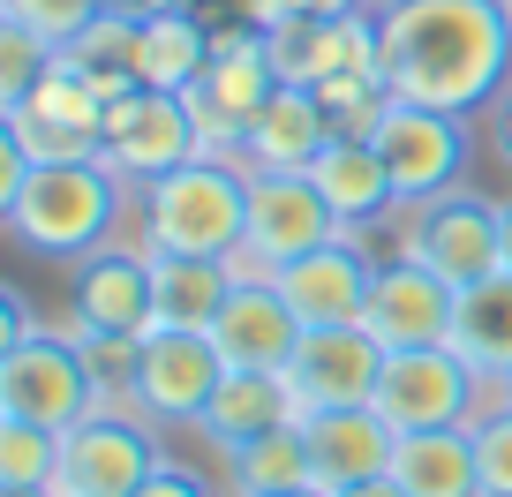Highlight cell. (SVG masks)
Instances as JSON below:
<instances>
[{
  "instance_id": "cell-4",
  "label": "cell",
  "mask_w": 512,
  "mask_h": 497,
  "mask_svg": "<svg viewBox=\"0 0 512 497\" xmlns=\"http://www.w3.org/2000/svg\"><path fill=\"white\" fill-rule=\"evenodd\" d=\"M369 144H377V159L392 166L400 211H422V204H437V196H452L467 181V113L384 98L377 121H369Z\"/></svg>"
},
{
  "instance_id": "cell-24",
  "label": "cell",
  "mask_w": 512,
  "mask_h": 497,
  "mask_svg": "<svg viewBox=\"0 0 512 497\" xmlns=\"http://www.w3.org/2000/svg\"><path fill=\"white\" fill-rule=\"evenodd\" d=\"M392 482L407 497H482L475 475V430H407L392 445Z\"/></svg>"
},
{
  "instance_id": "cell-1",
  "label": "cell",
  "mask_w": 512,
  "mask_h": 497,
  "mask_svg": "<svg viewBox=\"0 0 512 497\" xmlns=\"http://www.w3.org/2000/svg\"><path fill=\"white\" fill-rule=\"evenodd\" d=\"M384 91L407 106L475 113L512 83V31L497 0H377Z\"/></svg>"
},
{
  "instance_id": "cell-39",
  "label": "cell",
  "mask_w": 512,
  "mask_h": 497,
  "mask_svg": "<svg viewBox=\"0 0 512 497\" xmlns=\"http://www.w3.org/2000/svg\"><path fill=\"white\" fill-rule=\"evenodd\" d=\"M497 272H512V196L497 204Z\"/></svg>"
},
{
  "instance_id": "cell-10",
  "label": "cell",
  "mask_w": 512,
  "mask_h": 497,
  "mask_svg": "<svg viewBox=\"0 0 512 497\" xmlns=\"http://www.w3.org/2000/svg\"><path fill=\"white\" fill-rule=\"evenodd\" d=\"M279 61H272V38L264 31H211V68L196 76L189 106L196 121H204V151H219V159H241V129L256 121V106L279 91Z\"/></svg>"
},
{
  "instance_id": "cell-41",
  "label": "cell",
  "mask_w": 512,
  "mask_h": 497,
  "mask_svg": "<svg viewBox=\"0 0 512 497\" xmlns=\"http://www.w3.org/2000/svg\"><path fill=\"white\" fill-rule=\"evenodd\" d=\"M497 407H512V377H505V385H497Z\"/></svg>"
},
{
  "instance_id": "cell-25",
  "label": "cell",
  "mask_w": 512,
  "mask_h": 497,
  "mask_svg": "<svg viewBox=\"0 0 512 497\" xmlns=\"http://www.w3.org/2000/svg\"><path fill=\"white\" fill-rule=\"evenodd\" d=\"M204 68H211V31H204L196 8L136 16V83L144 91H196Z\"/></svg>"
},
{
  "instance_id": "cell-22",
  "label": "cell",
  "mask_w": 512,
  "mask_h": 497,
  "mask_svg": "<svg viewBox=\"0 0 512 497\" xmlns=\"http://www.w3.org/2000/svg\"><path fill=\"white\" fill-rule=\"evenodd\" d=\"M302 430H309V460H317L324 490L392 475V445H400V430H392L377 407H324V415H309Z\"/></svg>"
},
{
  "instance_id": "cell-26",
  "label": "cell",
  "mask_w": 512,
  "mask_h": 497,
  "mask_svg": "<svg viewBox=\"0 0 512 497\" xmlns=\"http://www.w3.org/2000/svg\"><path fill=\"white\" fill-rule=\"evenodd\" d=\"M151 294H159V324L211 332L219 309H226V294H234V272H226L219 257H151Z\"/></svg>"
},
{
  "instance_id": "cell-38",
  "label": "cell",
  "mask_w": 512,
  "mask_h": 497,
  "mask_svg": "<svg viewBox=\"0 0 512 497\" xmlns=\"http://www.w3.org/2000/svg\"><path fill=\"white\" fill-rule=\"evenodd\" d=\"M106 8H121V16H174V8H189V0H106Z\"/></svg>"
},
{
  "instance_id": "cell-36",
  "label": "cell",
  "mask_w": 512,
  "mask_h": 497,
  "mask_svg": "<svg viewBox=\"0 0 512 497\" xmlns=\"http://www.w3.org/2000/svg\"><path fill=\"white\" fill-rule=\"evenodd\" d=\"M490 144H497V159L512 166V83L497 91V121H490Z\"/></svg>"
},
{
  "instance_id": "cell-28",
  "label": "cell",
  "mask_w": 512,
  "mask_h": 497,
  "mask_svg": "<svg viewBox=\"0 0 512 497\" xmlns=\"http://www.w3.org/2000/svg\"><path fill=\"white\" fill-rule=\"evenodd\" d=\"M61 61L76 68L83 83H98L106 98L136 91V16H121V8L91 16V23H83V31L61 46Z\"/></svg>"
},
{
  "instance_id": "cell-7",
  "label": "cell",
  "mask_w": 512,
  "mask_h": 497,
  "mask_svg": "<svg viewBox=\"0 0 512 497\" xmlns=\"http://www.w3.org/2000/svg\"><path fill=\"white\" fill-rule=\"evenodd\" d=\"M204 159V121H196L189 91H121L106 106V136H98V166H113L121 181H159L166 166Z\"/></svg>"
},
{
  "instance_id": "cell-43",
  "label": "cell",
  "mask_w": 512,
  "mask_h": 497,
  "mask_svg": "<svg viewBox=\"0 0 512 497\" xmlns=\"http://www.w3.org/2000/svg\"><path fill=\"white\" fill-rule=\"evenodd\" d=\"M497 8H505V31H512V0H497Z\"/></svg>"
},
{
  "instance_id": "cell-16",
  "label": "cell",
  "mask_w": 512,
  "mask_h": 497,
  "mask_svg": "<svg viewBox=\"0 0 512 497\" xmlns=\"http://www.w3.org/2000/svg\"><path fill=\"white\" fill-rule=\"evenodd\" d=\"M384 354L392 347H377L362 324H332V332H302L287 377H294L309 415H324V407H369L377 400V377H384Z\"/></svg>"
},
{
  "instance_id": "cell-29",
  "label": "cell",
  "mask_w": 512,
  "mask_h": 497,
  "mask_svg": "<svg viewBox=\"0 0 512 497\" xmlns=\"http://www.w3.org/2000/svg\"><path fill=\"white\" fill-rule=\"evenodd\" d=\"M61 475V430L0 415V490H53Z\"/></svg>"
},
{
  "instance_id": "cell-19",
  "label": "cell",
  "mask_w": 512,
  "mask_h": 497,
  "mask_svg": "<svg viewBox=\"0 0 512 497\" xmlns=\"http://www.w3.org/2000/svg\"><path fill=\"white\" fill-rule=\"evenodd\" d=\"M76 324L83 332H136L159 324V294H151V257L144 249H91L76 272Z\"/></svg>"
},
{
  "instance_id": "cell-9",
  "label": "cell",
  "mask_w": 512,
  "mask_h": 497,
  "mask_svg": "<svg viewBox=\"0 0 512 497\" xmlns=\"http://www.w3.org/2000/svg\"><path fill=\"white\" fill-rule=\"evenodd\" d=\"M91 369H83L76 332H31L0 354V415L38 422V430H76L91 415Z\"/></svg>"
},
{
  "instance_id": "cell-27",
  "label": "cell",
  "mask_w": 512,
  "mask_h": 497,
  "mask_svg": "<svg viewBox=\"0 0 512 497\" xmlns=\"http://www.w3.org/2000/svg\"><path fill=\"white\" fill-rule=\"evenodd\" d=\"M226 475H234V497H279V490L317 482L309 430H302V422H279V430L249 437V445H226Z\"/></svg>"
},
{
  "instance_id": "cell-13",
  "label": "cell",
  "mask_w": 512,
  "mask_h": 497,
  "mask_svg": "<svg viewBox=\"0 0 512 497\" xmlns=\"http://www.w3.org/2000/svg\"><path fill=\"white\" fill-rule=\"evenodd\" d=\"M219 377H226V354L211 347V332H181V324H151V332H144L136 400L151 407L159 430H174V422H204Z\"/></svg>"
},
{
  "instance_id": "cell-21",
  "label": "cell",
  "mask_w": 512,
  "mask_h": 497,
  "mask_svg": "<svg viewBox=\"0 0 512 497\" xmlns=\"http://www.w3.org/2000/svg\"><path fill=\"white\" fill-rule=\"evenodd\" d=\"M309 181H317V196L332 204V219L347 226H369L384 219V211H400V196H392V166L377 159V144H369L362 129H339L332 144L309 159Z\"/></svg>"
},
{
  "instance_id": "cell-42",
  "label": "cell",
  "mask_w": 512,
  "mask_h": 497,
  "mask_svg": "<svg viewBox=\"0 0 512 497\" xmlns=\"http://www.w3.org/2000/svg\"><path fill=\"white\" fill-rule=\"evenodd\" d=\"M0 497H53V490H0Z\"/></svg>"
},
{
  "instance_id": "cell-3",
  "label": "cell",
  "mask_w": 512,
  "mask_h": 497,
  "mask_svg": "<svg viewBox=\"0 0 512 497\" xmlns=\"http://www.w3.org/2000/svg\"><path fill=\"white\" fill-rule=\"evenodd\" d=\"M249 234V166L241 159H204L166 166L144 181V249L151 257H234Z\"/></svg>"
},
{
  "instance_id": "cell-40",
  "label": "cell",
  "mask_w": 512,
  "mask_h": 497,
  "mask_svg": "<svg viewBox=\"0 0 512 497\" xmlns=\"http://www.w3.org/2000/svg\"><path fill=\"white\" fill-rule=\"evenodd\" d=\"M279 497H332L324 482H302V490H279Z\"/></svg>"
},
{
  "instance_id": "cell-34",
  "label": "cell",
  "mask_w": 512,
  "mask_h": 497,
  "mask_svg": "<svg viewBox=\"0 0 512 497\" xmlns=\"http://www.w3.org/2000/svg\"><path fill=\"white\" fill-rule=\"evenodd\" d=\"M136 497H211V482H204V475H189V467H174V460H166V467H159V475H151V482H144V490H136Z\"/></svg>"
},
{
  "instance_id": "cell-15",
  "label": "cell",
  "mask_w": 512,
  "mask_h": 497,
  "mask_svg": "<svg viewBox=\"0 0 512 497\" xmlns=\"http://www.w3.org/2000/svg\"><path fill=\"white\" fill-rule=\"evenodd\" d=\"M369 279H377V264L354 249V234H339V241H324V249H309V257L279 264L272 287H279V302L302 317V332H332V324H362Z\"/></svg>"
},
{
  "instance_id": "cell-37",
  "label": "cell",
  "mask_w": 512,
  "mask_h": 497,
  "mask_svg": "<svg viewBox=\"0 0 512 497\" xmlns=\"http://www.w3.org/2000/svg\"><path fill=\"white\" fill-rule=\"evenodd\" d=\"M332 497H407L392 475H369V482H347V490H332Z\"/></svg>"
},
{
  "instance_id": "cell-5",
  "label": "cell",
  "mask_w": 512,
  "mask_h": 497,
  "mask_svg": "<svg viewBox=\"0 0 512 497\" xmlns=\"http://www.w3.org/2000/svg\"><path fill=\"white\" fill-rule=\"evenodd\" d=\"M166 467L159 452V422L144 407H128V415H91L61 437V475H53V497H136L151 475Z\"/></svg>"
},
{
  "instance_id": "cell-18",
  "label": "cell",
  "mask_w": 512,
  "mask_h": 497,
  "mask_svg": "<svg viewBox=\"0 0 512 497\" xmlns=\"http://www.w3.org/2000/svg\"><path fill=\"white\" fill-rule=\"evenodd\" d=\"M211 347L226 354V369H287L302 347V317L279 302L272 279H234L219 324H211Z\"/></svg>"
},
{
  "instance_id": "cell-14",
  "label": "cell",
  "mask_w": 512,
  "mask_h": 497,
  "mask_svg": "<svg viewBox=\"0 0 512 497\" xmlns=\"http://www.w3.org/2000/svg\"><path fill=\"white\" fill-rule=\"evenodd\" d=\"M452 309H460V287H445L422 257H392V264H377V279H369L362 332L377 339V347H445Z\"/></svg>"
},
{
  "instance_id": "cell-6",
  "label": "cell",
  "mask_w": 512,
  "mask_h": 497,
  "mask_svg": "<svg viewBox=\"0 0 512 497\" xmlns=\"http://www.w3.org/2000/svg\"><path fill=\"white\" fill-rule=\"evenodd\" d=\"M347 226L332 219V204L317 196V181L309 174H249V234H241V249L226 257V272L234 279H272L279 264L309 257V249H324V241H339Z\"/></svg>"
},
{
  "instance_id": "cell-8",
  "label": "cell",
  "mask_w": 512,
  "mask_h": 497,
  "mask_svg": "<svg viewBox=\"0 0 512 497\" xmlns=\"http://www.w3.org/2000/svg\"><path fill=\"white\" fill-rule=\"evenodd\" d=\"M106 106H113V98L98 91V83H83L76 68L53 53V68L38 76V91L16 98V106H0V129H8V151H23L31 166H53V159H98Z\"/></svg>"
},
{
  "instance_id": "cell-32",
  "label": "cell",
  "mask_w": 512,
  "mask_h": 497,
  "mask_svg": "<svg viewBox=\"0 0 512 497\" xmlns=\"http://www.w3.org/2000/svg\"><path fill=\"white\" fill-rule=\"evenodd\" d=\"M467 430H475V475H482V497H512V407H482Z\"/></svg>"
},
{
  "instance_id": "cell-2",
  "label": "cell",
  "mask_w": 512,
  "mask_h": 497,
  "mask_svg": "<svg viewBox=\"0 0 512 497\" xmlns=\"http://www.w3.org/2000/svg\"><path fill=\"white\" fill-rule=\"evenodd\" d=\"M121 189L128 181L98 159H53V166H31L23 151H8L0 166V219L23 249L38 257H91L106 249L113 234V211H121Z\"/></svg>"
},
{
  "instance_id": "cell-11",
  "label": "cell",
  "mask_w": 512,
  "mask_h": 497,
  "mask_svg": "<svg viewBox=\"0 0 512 497\" xmlns=\"http://www.w3.org/2000/svg\"><path fill=\"white\" fill-rule=\"evenodd\" d=\"M377 407L392 430H460L482 415V377L452 347H392L377 377Z\"/></svg>"
},
{
  "instance_id": "cell-35",
  "label": "cell",
  "mask_w": 512,
  "mask_h": 497,
  "mask_svg": "<svg viewBox=\"0 0 512 497\" xmlns=\"http://www.w3.org/2000/svg\"><path fill=\"white\" fill-rule=\"evenodd\" d=\"M38 324H31V309H23V294H0V354L16 347V339H31Z\"/></svg>"
},
{
  "instance_id": "cell-31",
  "label": "cell",
  "mask_w": 512,
  "mask_h": 497,
  "mask_svg": "<svg viewBox=\"0 0 512 497\" xmlns=\"http://www.w3.org/2000/svg\"><path fill=\"white\" fill-rule=\"evenodd\" d=\"M0 16L23 23V31H38L53 53H61L91 16H106V0H0Z\"/></svg>"
},
{
  "instance_id": "cell-20",
  "label": "cell",
  "mask_w": 512,
  "mask_h": 497,
  "mask_svg": "<svg viewBox=\"0 0 512 497\" xmlns=\"http://www.w3.org/2000/svg\"><path fill=\"white\" fill-rule=\"evenodd\" d=\"M279 422H309V407H302V392H294L287 369H226L196 430L226 452V445H249V437L279 430Z\"/></svg>"
},
{
  "instance_id": "cell-23",
  "label": "cell",
  "mask_w": 512,
  "mask_h": 497,
  "mask_svg": "<svg viewBox=\"0 0 512 497\" xmlns=\"http://www.w3.org/2000/svg\"><path fill=\"white\" fill-rule=\"evenodd\" d=\"M445 347L475 369L482 385H505L512 377V272H490V279H475V287H460Z\"/></svg>"
},
{
  "instance_id": "cell-12",
  "label": "cell",
  "mask_w": 512,
  "mask_h": 497,
  "mask_svg": "<svg viewBox=\"0 0 512 497\" xmlns=\"http://www.w3.org/2000/svg\"><path fill=\"white\" fill-rule=\"evenodd\" d=\"M400 257H422L445 287H475V279L497 272V204L475 189H452L437 204H422L407 219Z\"/></svg>"
},
{
  "instance_id": "cell-30",
  "label": "cell",
  "mask_w": 512,
  "mask_h": 497,
  "mask_svg": "<svg viewBox=\"0 0 512 497\" xmlns=\"http://www.w3.org/2000/svg\"><path fill=\"white\" fill-rule=\"evenodd\" d=\"M46 68H53V46H46V38L0 16V106H16V98H31Z\"/></svg>"
},
{
  "instance_id": "cell-17",
  "label": "cell",
  "mask_w": 512,
  "mask_h": 497,
  "mask_svg": "<svg viewBox=\"0 0 512 497\" xmlns=\"http://www.w3.org/2000/svg\"><path fill=\"white\" fill-rule=\"evenodd\" d=\"M332 136H339V113L324 106L309 83H279V91L256 106V121L241 129V166H249V174H309V159H317Z\"/></svg>"
},
{
  "instance_id": "cell-33",
  "label": "cell",
  "mask_w": 512,
  "mask_h": 497,
  "mask_svg": "<svg viewBox=\"0 0 512 497\" xmlns=\"http://www.w3.org/2000/svg\"><path fill=\"white\" fill-rule=\"evenodd\" d=\"M332 16H362V0H264V31H279V23H332Z\"/></svg>"
}]
</instances>
